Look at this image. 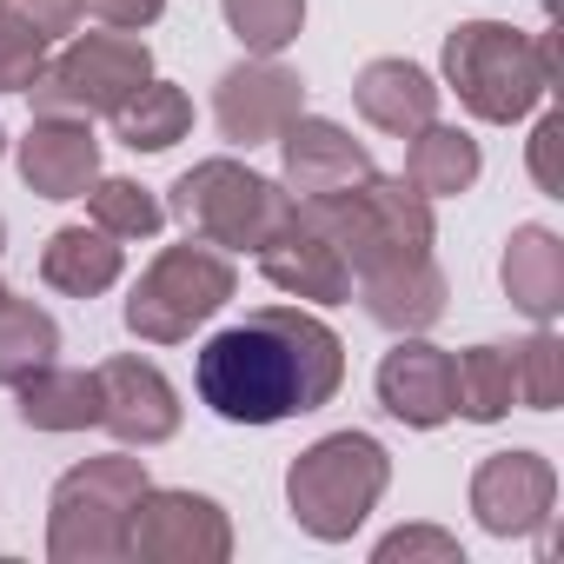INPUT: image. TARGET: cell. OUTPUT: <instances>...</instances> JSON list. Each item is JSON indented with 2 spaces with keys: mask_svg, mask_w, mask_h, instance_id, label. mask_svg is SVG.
<instances>
[{
  "mask_svg": "<svg viewBox=\"0 0 564 564\" xmlns=\"http://www.w3.org/2000/svg\"><path fill=\"white\" fill-rule=\"evenodd\" d=\"M199 399L232 419V425H279L293 412L333 405L346 386V346L326 319L300 306H259L219 339H206L199 366Z\"/></svg>",
  "mask_w": 564,
  "mask_h": 564,
  "instance_id": "obj_1",
  "label": "cell"
},
{
  "mask_svg": "<svg viewBox=\"0 0 564 564\" xmlns=\"http://www.w3.org/2000/svg\"><path fill=\"white\" fill-rule=\"evenodd\" d=\"M445 80L478 120L511 127L557 87V41L511 21H465L445 34Z\"/></svg>",
  "mask_w": 564,
  "mask_h": 564,
  "instance_id": "obj_2",
  "label": "cell"
},
{
  "mask_svg": "<svg viewBox=\"0 0 564 564\" xmlns=\"http://www.w3.org/2000/svg\"><path fill=\"white\" fill-rule=\"evenodd\" d=\"M319 239L339 246V259L352 272H386V265H405V259H425L432 252V199L399 173V180H359L346 193H319V199H300L293 206Z\"/></svg>",
  "mask_w": 564,
  "mask_h": 564,
  "instance_id": "obj_3",
  "label": "cell"
},
{
  "mask_svg": "<svg viewBox=\"0 0 564 564\" xmlns=\"http://www.w3.org/2000/svg\"><path fill=\"white\" fill-rule=\"evenodd\" d=\"M386 485H392V458L372 432H333V438L306 445L286 471V498H293L300 531H313L326 544L352 538L372 518V505L386 498Z\"/></svg>",
  "mask_w": 564,
  "mask_h": 564,
  "instance_id": "obj_4",
  "label": "cell"
},
{
  "mask_svg": "<svg viewBox=\"0 0 564 564\" xmlns=\"http://www.w3.org/2000/svg\"><path fill=\"white\" fill-rule=\"evenodd\" d=\"M147 465L127 452L87 458L54 485V518H47V557L54 564H107L127 557V524L147 491Z\"/></svg>",
  "mask_w": 564,
  "mask_h": 564,
  "instance_id": "obj_5",
  "label": "cell"
},
{
  "mask_svg": "<svg viewBox=\"0 0 564 564\" xmlns=\"http://www.w3.org/2000/svg\"><path fill=\"white\" fill-rule=\"evenodd\" d=\"M293 206L300 199L286 186H272L265 173H252L239 160H199L173 180V219L219 252H259L293 219Z\"/></svg>",
  "mask_w": 564,
  "mask_h": 564,
  "instance_id": "obj_6",
  "label": "cell"
},
{
  "mask_svg": "<svg viewBox=\"0 0 564 564\" xmlns=\"http://www.w3.org/2000/svg\"><path fill=\"white\" fill-rule=\"evenodd\" d=\"M232 286H239V272L219 246H206V239L166 246L127 300V333L147 346H180V339H193V326H206L232 300Z\"/></svg>",
  "mask_w": 564,
  "mask_h": 564,
  "instance_id": "obj_7",
  "label": "cell"
},
{
  "mask_svg": "<svg viewBox=\"0 0 564 564\" xmlns=\"http://www.w3.org/2000/svg\"><path fill=\"white\" fill-rule=\"evenodd\" d=\"M147 80H153L147 41L127 34V28H113V34H80L74 47H61V54L34 74L28 100H34V113H74V120L107 113V120H113Z\"/></svg>",
  "mask_w": 564,
  "mask_h": 564,
  "instance_id": "obj_8",
  "label": "cell"
},
{
  "mask_svg": "<svg viewBox=\"0 0 564 564\" xmlns=\"http://www.w3.org/2000/svg\"><path fill=\"white\" fill-rule=\"evenodd\" d=\"M127 557L153 564H226L232 557V524L213 498L199 491H160L147 485L127 524Z\"/></svg>",
  "mask_w": 564,
  "mask_h": 564,
  "instance_id": "obj_9",
  "label": "cell"
},
{
  "mask_svg": "<svg viewBox=\"0 0 564 564\" xmlns=\"http://www.w3.org/2000/svg\"><path fill=\"white\" fill-rule=\"evenodd\" d=\"M306 113V80L293 67H279L272 54H252L239 61L232 74H219V94H213V120L232 147H259V140H279V127Z\"/></svg>",
  "mask_w": 564,
  "mask_h": 564,
  "instance_id": "obj_10",
  "label": "cell"
},
{
  "mask_svg": "<svg viewBox=\"0 0 564 564\" xmlns=\"http://www.w3.org/2000/svg\"><path fill=\"white\" fill-rule=\"evenodd\" d=\"M557 505V471L538 452H491L471 471V511L491 538H531L551 524Z\"/></svg>",
  "mask_w": 564,
  "mask_h": 564,
  "instance_id": "obj_11",
  "label": "cell"
},
{
  "mask_svg": "<svg viewBox=\"0 0 564 564\" xmlns=\"http://www.w3.org/2000/svg\"><path fill=\"white\" fill-rule=\"evenodd\" d=\"M94 379H100V425L120 445H166L180 432V392L166 386V372L153 359L120 352Z\"/></svg>",
  "mask_w": 564,
  "mask_h": 564,
  "instance_id": "obj_12",
  "label": "cell"
},
{
  "mask_svg": "<svg viewBox=\"0 0 564 564\" xmlns=\"http://www.w3.org/2000/svg\"><path fill=\"white\" fill-rule=\"evenodd\" d=\"M279 153H286L293 199H319V193H346V186L372 180V153L319 113H300V120L279 127Z\"/></svg>",
  "mask_w": 564,
  "mask_h": 564,
  "instance_id": "obj_13",
  "label": "cell"
},
{
  "mask_svg": "<svg viewBox=\"0 0 564 564\" xmlns=\"http://www.w3.org/2000/svg\"><path fill=\"white\" fill-rule=\"evenodd\" d=\"M259 272L272 279L279 293H293V300H319V306H339L352 300V265L339 259L333 239H319L300 213L279 226L265 246H259Z\"/></svg>",
  "mask_w": 564,
  "mask_h": 564,
  "instance_id": "obj_14",
  "label": "cell"
},
{
  "mask_svg": "<svg viewBox=\"0 0 564 564\" xmlns=\"http://www.w3.org/2000/svg\"><path fill=\"white\" fill-rule=\"evenodd\" d=\"M21 180L41 199H80L100 180V140L74 113H41L34 133L21 140Z\"/></svg>",
  "mask_w": 564,
  "mask_h": 564,
  "instance_id": "obj_15",
  "label": "cell"
},
{
  "mask_svg": "<svg viewBox=\"0 0 564 564\" xmlns=\"http://www.w3.org/2000/svg\"><path fill=\"white\" fill-rule=\"evenodd\" d=\"M379 405L419 432L452 419V352L425 346L419 333H405L386 359H379Z\"/></svg>",
  "mask_w": 564,
  "mask_h": 564,
  "instance_id": "obj_16",
  "label": "cell"
},
{
  "mask_svg": "<svg viewBox=\"0 0 564 564\" xmlns=\"http://www.w3.org/2000/svg\"><path fill=\"white\" fill-rule=\"evenodd\" d=\"M359 300H366L372 326H386V333L405 339V333L438 326V313H445V272L432 265V252L405 259V265H386V272H359Z\"/></svg>",
  "mask_w": 564,
  "mask_h": 564,
  "instance_id": "obj_17",
  "label": "cell"
},
{
  "mask_svg": "<svg viewBox=\"0 0 564 564\" xmlns=\"http://www.w3.org/2000/svg\"><path fill=\"white\" fill-rule=\"evenodd\" d=\"M352 100H359V113H366L379 133H392V140H412V133H425V127L438 120V87H432V74L412 67V61H372V67L359 74Z\"/></svg>",
  "mask_w": 564,
  "mask_h": 564,
  "instance_id": "obj_18",
  "label": "cell"
},
{
  "mask_svg": "<svg viewBox=\"0 0 564 564\" xmlns=\"http://www.w3.org/2000/svg\"><path fill=\"white\" fill-rule=\"evenodd\" d=\"M505 293L538 326L564 313V239L551 226H518L505 239Z\"/></svg>",
  "mask_w": 564,
  "mask_h": 564,
  "instance_id": "obj_19",
  "label": "cell"
},
{
  "mask_svg": "<svg viewBox=\"0 0 564 564\" xmlns=\"http://www.w3.org/2000/svg\"><path fill=\"white\" fill-rule=\"evenodd\" d=\"M41 279H47L54 293H67V300L107 293L113 279H120V246H113V232H100V226H61V232L47 239V252H41Z\"/></svg>",
  "mask_w": 564,
  "mask_h": 564,
  "instance_id": "obj_20",
  "label": "cell"
},
{
  "mask_svg": "<svg viewBox=\"0 0 564 564\" xmlns=\"http://www.w3.org/2000/svg\"><path fill=\"white\" fill-rule=\"evenodd\" d=\"M14 392H21V419L34 432H87V425H100V379L94 372L47 366V372H34Z\"/></svg>",
  "mask_w": 564,
  "mask_h": 564,
  "instance_id": "obj_21",
  "label": "cell"
},
{
  "mask_svg": "<svg viewBox=\"0 0 564 564\" xmlns=\"http://www.w3.org/2000/svg\"><path fill=\"white\" fill-rule=\"evenodd\" d=\"M478 140L465 133V127H425V133H412V153H405V180L425 193V199H452V193H465L471 180H478Z\"/></svg>",
  "mask_w": 564,
  "mask_h": 564,
  "instance_id": "obj_22",
  "label": "cell"
},
{
  "mask_svg": "<svg viewBox=\"0 0 564 564\" xmlns=\"http://www.w3.org/2000/svg\"><path fill=\"white\" fill-rule=\"evenodd\" d=\"M518 405L511 386V346H471L452 359V412H465L471 425H491Z\"/></svg>",
  "mask_w": 564,
  "mask_h": 564,
  "instance_id": "obj_23",
  "label": "cell"
},
{
  "mask_svg": "<svg viewBox=\"0 0 564 564\" xmlns=\"http://www.w3.org/2000/svg\"><path fill=\"white\" fill-rule=\"evenodd\" d=\"M54 352H61L54 319H47L41 306L14 300V293H0V386H8V392L28 386L34 372L54 366Z\"/></svg>",
  "mask_w": 564,
  "mask_h": 564,
  "instance_id": "obj_24",
  "label": "cell"
},
{
  "mask_svg": "<svg viewBox=\"0 0 564 564\" xmlns=\"http://www.w3.org/2000/svg\"><path fill=\"white\" fill-rule=\"evenodd\" d=\"M186 127H193V100H186L173 80H147V87L113 113V133H120V147H133V153H166L173 140H186Z\"/></svg>",
  "mask_w": 564,
  "mask_h": 564,
  "instance_id": "obj_25",
  "label": "cell"
},
{
  "mask_svg": "<svg viewBox=\"0 0 564 564\" xmlns=\"http://www.w3.org/2000/svg\"><path fill=\"white\" fill-rule=\"evenodd\" d=\"M80 199H87V219L100 232H113V239H153L166 226V206L140 180H94Z\"/></svg>",
  "mask_w": 564,
  "mask_h": 564,
  "instance_id": "obj_26",
  "label": "cell"
},
{
  "mask_svg": "<svg viewBox=\"0 0 564 564\" xmlns=\"http://www.w3.org/2000/svg\"><path fill=\"white\" fill-rule=\"evenodd\" d=\"M219 8H226V28L239 34L246 54H279L306 28V0H219Z\"/></svg>",
  "mask_w": 564,
  "mask_h": 564,
  "instance_id": "obj_27",
  "label": "cell"
},
{
  "mask_svg": "<svg viewBox=\"0 0 564 564\" xmlns=\"http://www.w3.org/2000/svg\"><path fill=\"white\" fill-rule=\"evenodd\" d=\"M511 386L524 412H551L564 399V339L551 326H538L524 346H511Z\"/></svg>",
  "mask_w": 564,
  "mask_h": 564,
  "instance_id": "obj_28",
  "label": "cell"
},
{
  "mask_svg": "<svg viewBox=\"0 0 564 564\" xmlns=\"http://www.w3.org/2000/svg\"><path fill=\"white\" fill-rule=\"evenodd\" d=\"M41 67H47V41L0 14V94H28Z\"/></svg>",
  "mask_w": 564,
  "mask_h": 564,
  "instance_id": "obj_29",
  "label": "cell"
},
{
  "mask_svg": "<svg viewBox=\"0 0 564 564\" xmlns=\"http://www.w3.org/2000/svg\"><path fill=\"white\" fill-rule=\"evenodd\" d=\"M0 14L21 21L28 34H41V41L54 47V41H67V34L87 21V0H0Z\"/></svg>",
  "mask_w": 564,
  "mask_h": 564,
  "instance_id": "obj_30",
  "label": "cell"
},
{
  "mask_svg": "<svg viewBox=\"0 0 564 564\" xmlns=\"http://www.w3.org/2000/svg\"><path fill=\"white\" fill-rule=\"evenodd\" d=\"M379 564H412V557H432V564H465V551H458V538L452 531H438V524H405V531H392V538H379V551H372Z\"/></svg>",
  "mask_w": 564,
  "mask_h": 564,
  "instance_id": "obj_31",
  "label": "cell"
},
{
  "mask_svg": "<svg viewBox=\"0 0 564 564\" xmlns=\"http://www.w3.org/2000/svg\"><path fill=\"white\" fill-rule=\"evenodd\" d=\"M557 147H564V120H557V113H544V120L531 127V180H538L544 193H564V173H557Z\"/></svg>",
  "mask_w": 564,
  "mask_h": 564,
  "instance_id": "obj_32",
  "label": "cell"
},
{
  "mask_svg": "<svg viewBox=\"0 0 564 564\" xmlns=\"http://www.w3.org/2000/svg\"><path fill=\"white\" fill-rule=\"evenodd\" d=\"M87 8H94L107 28H127V34H133V28H153V21H160L166 0H87Z\"/></svg>",
  "mask_w": 564,
  "mask_h": 564,
  "instance_id": "obj_33",
  "label": "cell"
},
{
  "mask_svg": "<svg viewBox=\"0 0 564 564\" xmlns=\"http://www.w3.org/2000/svg\"><path fill=\"white\" fill-rule=\"evenodd\" d=\"M0 239H8V226H0Z\"/></svg>",
  "mask_w": 564,
  "mask_h": 564,
  "instance_id": "obj_34",
  "label": "cell"
},
{
  "mask_svg": "<svg viewBox=\"0 0 564 564\" xmlns=\"http://www.w3.org/2000/svg\"><path fill=\"white\" fill-rule=\"evenodd\" d=\"M0 147H8V133H0Z\"/></svg>",
  "mask_w": 564,
  "mask_h": 564,
  "instance_id": "obj_35",
  "label": "cell"
},
{
  "mask_svg": "<svg viewBox=\"0 0 564 564\" xmlns=\"http://www.w3.org/2000/svg\"><path fill=\"white\" fill-rule=\"evenodd\" d=\"M544 8H557V0H544Z\"/></svg>",
  "mask_w": 564,
  "mask_h": 564,
  "instance_id": "obj_36",
  "label": "cell"
},
{
  "mask_svg": "<svg viewBox=\"0 0 564 564\" xmlns=\"http://www.w3.org/2000/svg\"><path fill=\"white\" fill-rule=\"evenodd\" d=\"M0 293H8V286H0Z\"/></svg>",
  "mask_w": 564,
  "mask_h": 564,
  "instance_id": "obj_37",
  "label": "cell"
}]
</instances>
